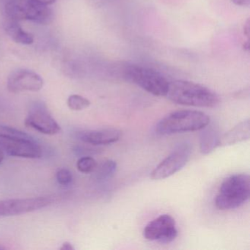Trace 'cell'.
Segmentation results:
<instances>
[{"instance_id": "obj_7", "label": "cell", "mask_w": 250, "mask_h": 250, "mask_svg": "<svg viewBox=\"0 0 250 250\" xmlns=\"http://www.w3.org/2000/svg\"><path fill=\"white\" fill-rule=\"evenodd\" d=\"M191 154V147L189 143H184L178 145L175 150L153 169L150 173V178L153 180L169 178L187 165Z\"/></svg>"}, {"instance_id": "obj_25", "label": "cell", "mask_w": 250, "mask_h": 250, "mask_svg": "<svg viewBox=\"0 0 250 250\" xmlns=\"http://www.w3.org/2000/svg\"><path fill=\"white\" fill-rule=\"evenodd\" d=\"M4 249H5V247L0 246V250H4Z\"/></svg>"}, {"instance_id": "obj_1", "label": "cell", "mask_w": 250, "mask_h": 250, "mask_svg": "<svg viewBox=\"0 0 250 250\" xmlns=\"http://www.w3.org/2000/svg\"><path fill=\"white\" fill-rule=\"evenodd\" d=\"M167 97L177 104L198 107H215L219 96L208 87L192 82L175 80L169 83Z\"/></svg>"}, {"instance_id": "obj_5", "label": "cell", "mask_w": 250, "mask_h": 250, "mask_svg": "<svg viewBox=\"0 0 250 250\" xmlns=\"http://www.w3.org/2000/svg\"><path fill=\"white\" fill-rule=\"evenodd\" d=\"M124 77L128 81L156 96H166L169 82L160 73L142 65H127L124 67Z\"/></svg>"}, {"instance_id": "obj_10", "label": "cell", "mask_w": 250, "mask_h": 250, "mask_svg": "<svg viewBox=\"0 0 250 250\" xmlns=\"http://www.w3.org/2000/svg\"><path fill=\"white\" fill-rule=\"evenodd\" d=\"M143 235L148 241L169 244L176 238L178 229L175 219L169 214H162L149 222Z\"/></svg>"}, {"instance_id": "obj_23", "label": "cell", "mask_w": 250, "mask_h": 250, "mask_svg": "<svg viewBox=\"0 0 250 250\" xmlns=\"http://www.w3.org/2000/svg\"><path fill=\"white\" fill-rule=\"evenodd\" d=\"M36 1L43 4V5H51L55 3L56 0H36Z\"/></svg>"}, {"instance_id": "obj_13", "label": "cell", "mask_w": 250, "mask_h": 250, "mask_svg": "<svg viewBox=\"0 0 250 250\" xmlns=\"http://www.w3.org/2000/svg\"><path fill=\"white\" fill-rule=\"evenodd\" d=\"M2 27L7 35L16 43L31 45L34 42L33 35L25 31L20 25V21L15 19L2 17Z\"/></svg>"}, {"instance_id": "obj_24", "label": "cell", "mask_w": 250, "mask_h": 250, "mask_svg": "<svg viewBox=\"0 0 250 250\" xmlns=\"http://www.w3.org/2000/svg\"><path fill=\"white\" fill-rule=\"evenodd\" d=\"M4 158H5V154H4L3 150L0 148V165L3 162Z\"/></svg>"}, {"instance_id": "obj_8", "label": "cell", "mask_w": 250, "mask_h": 250, "mask_svg": "<svg viewBox=\"0 0 250 250\" xmlns=\"http://www.w3.org/2000/svg\"><path fill=\"white\" fill-rule=\"evenodd\" d=\"M54 202L55 199L51 197L0 200V217L18 216L36 211L51 206Z\"/></svg>"}, {"instance_id": "obj_4", "label": "cell", "mask_w": 250, "mask_h": 250, "mask_svg": "<svg viewBox=\"0 0 250 250\" xmlns=\"http://www.w3.org/2000/svg\"><path fill=\"white\" fill-rule=\"evenodd\" d=\"M250 196V175L235 174L222 182L215 198V205L219 210L237 208L244 205Z\"/></svg>"}, {"instance_id": "obj_17", "label": "cell", "mask_w": 250, "mask_h": 250, "mask_svg": "<svg viewBox=\"0 0 250 250\" xmlns=\"http://www.w3.org/2000/svg\"><path fill=\"white\" fill-rule=\"evenodd\" d=\"M67 105L71 110L82 111L90 106V102L80 95L74 94L68 98Z\"/></svg>"}, {"instance_id": "obj_19", "label": "cell", "mask_w": 250, "mask_h": 250, "mask_svg": "<svg viewBox=\"0 0 250 250\" xmlns=\"http://www.w3.org/2000/svg\"><path fill=\"white\" fill-rule=\"evenodd\" d=\"M56 178L58 184H61V185H69L73 181L72 172L67 168H62L57 172Z\"/></svg>"}, {"instance_id": "obj_6", "label": "cell", "mask_w": 250, "mask_h": 250, "mask_svg": "<svg viewBox=\"0 0 250 250\" xmlns=\"http://www.w3.org/2000/svg\"><path fill=\"white\" fill-rule=\"evenodd\" d=\"M0 148L15 157L39 159L43 155L42 147L30 135L19 137L0 133Z\"/></svg>"}, {"instance_id": "obj_11", "label": "cell", "mask_w": 250, "mask_h": 250, "mask_svg": "<svg viewBox=\"0 0 250 250\" xmlns=\"http://www.w3.org/2000/svg\"><path fill=\"white\" fill-rule=\"evenodd\" d=\"M43 78L31 70L17 69L13 71L7 80V87L11 93L39 92L43 88Z\"/></svg>"}, {"instance_id": "obj_18", "label": "cell", "mask_w": 250, "mask_h": 250, "mask_svg": "<svg viewBox=\"0 0 250 250\" xmlns=\"http://www.w3.org/2000/svg\"><path fill=\"white\" fill-rule=\"evenodd\" d=\"M77 167L83 173H90L97 167L96 161L90 156H84L77 161Z\"/></svg>"}, {"instance_id": "obj_14", "label": "cell", "mask_w": 250, "mask_h": 250, "mask_svg": "<svg viewBox=\"0 0 250 250\" xmlns=\"http://www.w3.org/2000/svg\"><path fill=\"white\" fill-rule=\"evenodd\" d=\"M250 120L242 121L221 137L220 146H232L250 139Z\"/></svg>"}, {"instance_id": "obj_9", "label": "cell", "mask_w": 250, "mask_h": 250, "mask_svg": "<svg viewBox=\"0 0 250 250\" xmlns=\"http://www.w3.org/2000/svg\"><path fill=\"white\" fill-rule=\"evenodd\" d=\"M25 125L46 135H55L61 130L46 104L42 102H36L31 105L26 118Z\"/></svg>"}, {"instance_id": "obj_20", "label": "cell", "mask_w": 250, "mask_h": 250, "mask_svg": "<svg viewBox=\"0 0 250 250\" xmlns=\"http://www.w3.org/2000/svg\"><path fill=\"white\" fill-rule=\"evenodd\" d=\"M250 20H247L246 21L245 24L244 26V36L245 37L244 42H243V47L246 51L250 50Z\"/></svg>"}, {"instance_id": "obj_3", "label": "cell", "mask_w": 250, "mask_h": 250, "mask_svg": "<svg viewBox=\"0 0 250 250\" xmlns=\"http://www.w3.org/2000/svg\"><path fill=\"white\" fill-rule=\"evenodd\" d=\"M1 12L2 17L40 24H49L54 20L53 11L49 5L36 0H4L1 5Z\"/></svg>"}, {"instance_id": "obj_16", "label": "cell", "mask_w": 250, "mask_h": 250, "mask_svg": "<svg viewBox=\"0 0 250 250\" xmlns=\"http://www.w3.org/2000/svg\"><path fill=\"white\" fill-rule=\"evenodd\" d=\"M116 169L117 164L115 161H106L99 167L96 173V178L99 181H106L115 175Z\"/></svg>"}, {"instance_id": "obj_15", "label": "cell", "mask_w": 250, "mask_h": 250, "mask_svg": "<svg viewBox=\"0 0 250 250\" xmlns=\"http://www.w3.org/2000/svg\"><path fill=\"white\" fill-rule=\"evenodd\" d=\"M200 135V149L203 154H208L213 151L218 146H220L221 137L219 131L214 125L208 124L203 128Z\"/></svg>"}, {"instance_id": "obj_22", "label": "cell", "mask_w": 250, "mask_h": 250, "mask_svg": "<svg viewBox=\"0 0 250 250\" xmlns=\"http://www.w3.org/2000/svg\"><path fill=\"white\" fill-rule=\"evenodd\" d=\"M61 250H74V246L72 245L71 243L68 242V241H65L61 246Z\"/></svg>"}, {"instance_id": "obj_2", "label": "cell", "mask_w": 250, "mask_h": 250, "mask_svg": "<svg viewBox=\"0 0 250 250\" xmlns=\"http://www.w3.org/2000/svg\"><path fill=\"white\" fill-rule=\"evenodd\" d=\"M210 124L207 114L200 111L178 110L162 118L156 126L161 135H171L179 133L202 130Z\"/></svg>"}, {"instance_id": "obj_21", "label": "cell", "mask_w": 250, "mask_h": 250, "mask_svg": "<svg viewBox=\"0 0 250 250\" xmlns=\"http://www.w3.org/2000/svg\"><path fill=\"white\" fill-rule=\"evenodd\" d=\"M231 2L238 6H249L250 4V0H231Z\"/></svg>"}, {"instance_id": "obj_12", "label": "cell", "mask_w": 250, "mask_h": 250, "mask_svg": "<svg viewBox=\"0 0 250 250\" xmlns=\"http://www.w3.org/2000/svg\"><path fill=\"white\" fill-rule=\"evenodd\" d=\"M121 131L115 128L86 130L78 133V138L83 143L93 146H106L116 143L121 138Z\"/></svg>"}]
</instances>
